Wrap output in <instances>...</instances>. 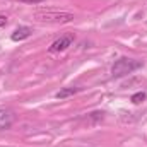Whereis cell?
I'll list each match as a JSON object with an SVG mask.
<instances>
[{
    "label": "cell",
    "mask_w": 147,
    "mask_h": 147,
    "mask_svg": "<svg viewBox=\"0 0 147 147\" xmlns=\"http://www.w3.org/2000/svg\"><path fill=\"white\" fill-rule=\"evenodd\" d=\"M140 67H142V62H140V60H134V58L121 57V58H118V60L113 63V67H111V75H113L115 79H118V77H123V75H127V74L135 72V70L140 69Z\"/></svg>",
    "instance_id": "obj_1"
},
{
    "label": "cell",
    "mask_w": 147,
    "mask_h": 147,
    "mask_svg": "<svg viewBox=\"0 0 147 147\" xmlns=\"http://www.w3.org/2000/svg\"><path fill=\"white\" fill-rule=\"evenodd\" d=\"M38 21L41 22H55V24H63V22H70L74 21V14L70 12H36L34 14Z\"/></svg>",
    "instance_id": "obj_2"
},
{
    "label": "cell",
    "mask_w": 147,
    "mask_h": 147,
    "mask_svg": "<svg viewBox=\"0 0 147 147\" xmlns=\"http://www.w3.org/2000/svg\"><path fill=\"white\" fill-rule=\"evenodd\" d=\"M74 39H75V36H74L72 33L63 34V36H60L58 39H55V41L50 45L48 51H50V53H58V51H63V50H67V48L72 45Z\"/></svg>",
    "instance_id": "obj_3"
},
{
    "label": "cell",
    "mask_w": 147,
    "mask_h": 147,
    "mask_svg": "<svg viewBox=\"0 0 147 147\" xmlns=\"http://www.w3.org/2000/svg\"><path fill=\"white\" fill-rule=\"evenodd\" d=\"M33 34V29L29 28V26H19L17 29H14V33L10 34V39L12 41H24V39H28V38Z\"/></svg>",
    "instance_id": "obj_4"
},
{
    "label": "cell",
    "mask_w": 147,
    "mask_h": 147,
    "mask_svg": "<svg viewBox=\"0 0 147 147\" xmlns=\"http://www.w3.org/2000/svg\"><path fill=\"white\" fill-rule=\"evenodd\" d=\"M14 113L10 110H0V130H7L14 123Z\"/></svg>",
    "instance_id": "obj_5"
},
{
    "label": "cell",
    "mask_w": 147,
    "mask_h": 147,
    "mask_svg": "<svg viewBox=\"0 0 147 147\" xmlns=\"http://www.w3.org/2000/svg\"><path fill=\"white\" fill-rule=\"evenodd\" d=\"M80 89L79 87H63L62 91H58L55 96L58 98V99H65V98H69V96H72V94H75V92H79Z\"/></svg>",
    "instance_id": "obj_6"
},
{
    "label": "cell",
    "mask_w": 147,
    "mask_h": 147,
    "mask_svg": "<svg viewBox=\"0 0 147 147\" xmlns=\"http://www.w3.org/2000/svg\"><path fill=\"white\" fill-rule=\"evenodd\" d=\"M146 98H147L146 92H144V91H139V92H135V94H134V96L130 98V101H132L134 105H140V103H142V101H144Z\"/></svg>",
    "instance_id": "obj_7"
},
{
    "label": "cell",
    "mask_w": 147,
    "mask_h": 147,
    "mask_svg": "<svg viewBox=\"0 0 147 147\" xmlns=\"http://www.w3.org/2000/svg\"><path fill=\"white\" fill-rule=\"evenodd\" d=\"M5 24H7V17H5V16H0V28L5 26Z\"/></svg>",
    "instance_id": "obj_8"
}]
</instances>
